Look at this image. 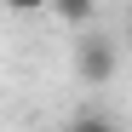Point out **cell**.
<instances>
[{
	"mask_svg": "<svg viewBox=\"0 0 132 132\" xmlns=\"http://www.w3.org/2000/svg\"><path fill=\"white\" fill-rule=\"evenodd\" d=\"M115 63H121L115 40H109L103 29H80V40H75V75L86 86H109L115 80Z\"/></svg>",
	"mask_w": 132,
	"mask_h": 132,
	"instance_id": "6da1fadb",
	"label": "cell"
},
{
	"mask_svg": "<svg viewBox=\"0 0 132 132\" xmlns=\"http://www.w3.org/2000/svg\"><path fill=\"white\" fill-rule=\"evenodd\" d=\"M69 132H121V121L103 115V109H80V115L69 121Z\"/></svg>",
	"mask_w": 132,
	"mask_h": 132,
	"instance_id": "3957f363",
	"label": "cell"
},
{
	"mask_svg": "<svg viewBox=\"0 0 132 132\" xmlns=\"http://www.w3.org/2000/svg\"><path fill=\"white\" fill-rule=\"evenodd\" d=\"M6 12H17V17H35V12H52V0H0Z\"/></svg>",
	"mask_w": 132,
	"mask_h": 132,
	"instance_id": "277c9868",
	"label": "cell"
},
{
	"mask_svg": "<svg viewBox=\"0 0 132 132\" xmlns=\"http://www.w3.org/2000/svg\"><path fill=\"white\" fill-rule=\"evenodd\" d=\"M52 17L63 29H92V17H98V0H52Z\"/></svg>",
	"mask_w": 132,
	"mask_h": 132,
	"instance_id": "7a4b0ae2",
	"label": "cell"
}]
</instances>
